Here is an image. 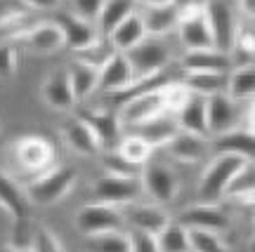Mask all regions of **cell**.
<instances>
[{
  "mask_svg": "<svg viewBox=\"0 0 255 252\" xmlns=\"http://www.w3.org/2000/svg\"><path fill=\"white\" fill-rule=\"evenodd\" d=\"M156 238H158V250L161 252H194L191 250L189 229L180 222H170Z\"/></svg>",
  "mask_w": 255,
  "mask_h": 252,
  "instance_id": "35",
  "label": "cell"
},
{
  "mask_svg": "<svg viewBox=\"0 0 255 252\" xmlns=\"http://www.w3.org/2000/svg\"><path fill=\"white\" fill-rule=\"evenodd\" d=\"M177 0H137V5L142 7H158V5H173Z\"/></svg>",
  "mask_w": 255,
  "mask_h": 252,
  "instance_id": "49",
  "label": "cell"
},
{
  "mask_svg": "<svg viewBox=\"0 0 255 252\" xmlns=\"http://www.w3.org/2000/svg\"><path fill=\"white\" fill-rule=\"evenodd\" d=\"M237 9L244 14V17L255 21V0H237Z\"/></svg>",
  "mask_w": 255,
  "mask_h": 252,
  "instance_id": "47",
  "label": "cell"
},
{
  "mask_svg": "<svg viewBox=\"0 0 255 252\" xmlns=\"http://www.w3.org/2000/svg\"><path fill=\"white\" fill-rule=\"evenodd\" d=\"M21 45L36 54H57L62 47H66L62 28L57 26L55 21H40L31 33H28Z\"/></svg>",
  "mask_w": 255,
  "mask_h": 252,
  "instance_id": "23",
  "label": "cell"
},
{
  "mask_svg": "<svg viewBox=\"0 0 255 252\" xmlns=\"http://www.w3.org/2000/svg\"><path fill=\"white\" fill-rule=\"evenodd\" d=\"M90 196L97 203H109V205H128L142 200L144 186L142 177H116V174H102L90 184Z\"/></svg>",
  "mask_w": 255,
  "mask_h": 252,
  "instance_id": "5",
  "label": "cell"
},
{
  "mask_svg": "<svg viewBox=\"0 0 255 252\" xmlns=\"http://www.w3.org/2000/svg\"><path fill=\"white\" fill-rule=\"evenodd\" d=\"M0 207L12 219L28 217V212H31V200L26 196V189H21L17 181L2 170H0Z\"/></svg>",
  "mask_w": 255,
  "mask_h": 252,
  "instance_id": "26",
  "label": "cell"
},
{
  "mask_svg": "<svg viewBox=\"0 0 255 252\" xmlns=\"http://www.w3.org/2000/svg\"><path fill=\"white\" fill-rule=\"evenodd\" d=\"M0 142H2V130H0Z\"/></svg>",
  "mask_w": 255,
  "mask_h": 252,
  "instance_id": "51",
  "label": "cell"
},
{
  "mask_svg": "<svg viewBox=\"0 0 255 252\" xmlns=\"http://www.w3.org/2000/svg\"><path fill=\"white\" fill-rule=\"evenodd\" d=\"M62 139L73 153L85 156V158H97L102 153V144H100V139H97V135L76 113H71L62 123Z\"/></svg>",
  "mask_w": 255,
  "mask_h": 252,
  "instance_id": "16",
  "label": "cell"
},
{
  "mask_svg": "<svg viewBox=\"0 0 255 252\" xmlns=\"http://www.w3.org/2000/svg\"><path fill=\"white\" fill-rule=\"evenodd\" d=\"M85 252H132L130 229L107 231V234H100V236H88Z\"/></svg>",
  "mask_w": 255,
  "mask_h": 252,
  "instance_id": "32",
  "label": "cell"
},
{
  "mask_svg": "<svg viewBox=\"0 0 255 252\" xmlns=\"http://www.w3.org/2000/svg\"><path fill=\"white\" fill-rule=\"evenodd\" d=\"M191 97V90L184 85L182 81H170L168 85L163 87V104H165V113L170 116H177L182 106L189 101Z\"/></svg>",
  "mask_w": 255,
  "mask_h": 252,
  "instance_id": "38",
  "label": "cell"
},
{
  "mask_svg": "<svg viewBox=\"0 0 255 252\" xmlns=\"http://www.w3.org/2000/svg\"><path fill=\"white\" fill-rule=\"evenodd\" d=\"M19 2H24L26 9H33V12H55L62 5V0H19Z\"/></svg>",
  "mask_w": 255,
  "mask_h": 252,
  "instance_id": "46",
  "label": "cell"
},
{
  "mask_svg": "<svg viewBox=\"0 0 255 252\" xmlns=\"http://www.w3.org/2000/svg\"><path fill=\"white\" fill-rule=\"evenodd\" d=\"M182 73H232L234 62L232 54L220 50H189L182 54Z\"/></svg>",
  "mask_w": 255,
  "mask_h": 252,
  "instance_id": "18",
  "label": "cell"
},
{
  "mask_svg": "<svg viewBox=\"0 0 255 252\" xmlns=\"http://www.w3.org/2000/svg\"><path fill=\"white\" fill-rule=\"evenodd\" d=\"M177 38L182 47L189 50H213L215 40L210 33L208 19H206V9L203 2H187L180 5V24H177Z\"/></svg>",
  "mask_w": 255,
  "mask_h": 252,
  "instance_id": "3",
  "label": "cell"
},
{
  "mask_svg": "<svg viewBox=\"0 0 255 252\" xmlns=\"http://www.w3.org/2000/svg\"><path fill=\"white\" fill-rule=\"evenodd\" d=\"M241 120V111H239V101L232 99L227 92L208 97V130L210 137H220L225 132H232L239 127Z\"/></svg>",
  "mask_w": 255,
  "mask_h": 252,
  "instance_id": "17",
  "label": "cell"
},
{
  "mask_svg": "<svg viewBox=\"0 0 255 252\" xmlns=\"http://www.w3.org/2000/svg\"><path fill=\"white\" fill-rule=\"evenodd\" d=\"M177 222L184 224L187 229H199V231H213V234H225L232 226V217H229L227 207L222 203H194V205L184 207Z\"/></svg>",
  "mask_w": 255,
  "mask_h": 252,
  "instance_id": "9",
  "label": "cell"
},
{
  "mask_svg": "<svg viewBox=\"0 0 255 252\" xmlns=\"http://www.w3.org/2000/svg\"><path fill=\"white\" fill-rule=\"evenodd\" d=\"M206 149H208V139L199 135H191V132H184L180 130L177 135L163 146V151L173 158V161L182 163V165H196V163L203 161L206 156Z\"/></svg>",
  "mask_w": 255,
  "mask_h": 252,
  "instance_id": "20",
  "label": "cell"
},
{
  "mask_svg": "<svg viewBox=\"0 0 255 252\" xmlns=\"http://www.w3.org/2000/svg\"><path fill=\"white\" fill-rule=\"evenodd\" d=\"M102 7H104V0H71V12L95 24L102 14Z\"/></svg>",
  "mask_w": 255,
  "mask_h": 252,
  "instance_id": "43",
  "label": "cell"
},
{
  "mask_svg": "<svg viewBox=\"0 0 255 252\" xmlns=\"http://www.w3.org/2000/svg\"><path fill=\"white\" fill-rule=\"evenodd\" d=\"M142 19H144L146 33L151 38H163L168 33L177 31L180 24V5H158V7H142Z\"/></svg>",
  "mask_w": 255,
  "mask_h": 252,
  "instance_id": "24",
  "label": "cell"
},
{
  "mask_svg": "<svg viewBox=\"0 0 255 252\" xmlns=\"http://www.w3.org/2000/svg\"><path fill=\"white\" fill-rule=\"evenodd\" d=\"M248 189H255V165H253V163H248L246 170H244L237 179H234L232 189L227 191V196H229V193H237V191H248Z\"/></svg>",
  "mask_w": 255,
  "mask_h": 252,
  "instance_id": "45",
  "label": "cell"
},
{
  "mask_svg": "<svg viewBox=\"0 0 255 252\" xmlns=\"http://www.w3.org/2000/svg\"><path fill=\"white\" fill-rule=\"evenodd\" d=\"M128 59H130V66L135 71V78H142V76L165 71L170 59H173V50L163 38L149 36L144 43H139L135 50L128 52Z\"/></svg>",
  "mask_w": 255,
  "mask_h": 252,
  "instance_id": "8",
  "label": "cell"
},
{
  "mask_svg": "<svg viewBox=\"0 0 255 252\" xmlns=\"http://www.w3.org/2000/svg\"><path fill=\"white\" fill-rule=\"evenodd\" d=\"M135 81V71L130 66L128 54L116 52L109 62L100 69V90L107 94H116V92L130 87Z\"/></svg>",
  "mask_w": 255,
  "mask_h": 252,
  "instance_id": "19",
  "label": "cell"
},
{
  "mask_svg": "<svg viewBox=\"0 0 255 252\" xmlns=\"http://www.w3.org/2000/svg\"><path fill=\"white\" fill-rule=\"evenodd\" d=\"M244 127H248L251 132L255 135V99L251 101V106H248L246 116H244Z\"/></svg>",
  "mask_w": 255,
  "mask_h": 252,
  "instance_id": "48",
  "label": "cell"
},
{
  "mask_svg": "<svg viewBox=\"0 0 255 252\" xmlns=\"http://www.w3.org/2000/svg\"><path fill=\"white\" fill-rule=\"evenodd\" d=\"M66 71H69L73 94H76L78 104L88 101L92 97V92L100 90V71L97 69H90V66H85L81 62H71Z\"/></svg>",
  "mask_w": 255,
  "mask_h": 252,
  "instance_id": "30",
  "label": "cell"
},
{
  "mask_svg": "<svg viewBox=\"0 0 255 252\" xmlns=\"http://www.w3.org/2000/svg\"><path fill=\"white\" fill-rule=\"evenodd\" d=\"M43 19L33 9H14L0 17V40L2 43H21L24 38L40 24Z\"/></svg>",
  "mask_w": 255,
  "mask_h": 252,
  "instance_id": "21",
  "label": "cell"
},
{
  "mask_svg": "<svg viewBox=\"0 0 255 252\" xmlns=\"http://www.w3.org/2000/svg\"><path fill=\"white\" fill-rule=\"evenodd\" d=\"M76 181H78V172L73 168L55 165V168H47L45 172H40L36 179L28 184L26 196L31 200V205H38V207L57 205L59 200L71 193Z\"/></svg>",
  "mask_w": 255,
  "mask_h": 252,
  "instance_id": "2",
  "label": "cell"
},
{
  "mask_svg": "<svg viewBox=\"0 0 255 252\" xmlns=\"http://www.w3.org/2000/svg\"><path fill=\"white\" fill-rule=\"evenodd\" d=\"M40 97L55 111H66L69 113V111H76V106H78L66 69H55V71L47 73L43 85H40Z\"/></svg>",
  "mask_w": 255,
  "mask_h": 252,
  "instance_id": "15",
  "label": "cell"
},
{
  "mask_svg": "<svg viewBox=\"0 0 255 252\" xmlns=\"http://www.w3.org/2000/svg\"><path fill=\"white\" fill-rule=\"evenodd\" d=\"M31 252H64V248L59 243V238L55 236V231H50L47 226H38Z\"/></svg>",
  "mask_w": 255,
  "mask_h": 252,
  "instance_id": "42",
  "label": "cell"
},
{
  "mask_svg": "<svg viewBox=\"0 0 255 252\" xmlns=\"http://www.w3.org/2000/svg\"><path fill=\"white\" fill-rule=\"evenodd\" d=\"M137 12V0H104V7L102 14L97 19V28H100L102 36H111V31L123 24L130 14Z\"/></svg>",
  "mask_w": 255,
  "mask_h": 252,
  "instance_id": "31",
  "label": "cell"
},
{
  "mask_svg": "<svg viewBox=\"0 0 255 252\" xmlns=\"http://www.w3.org/2000/svg\"><path fill=\"white\" fill-rule=\"evenodd\" d=\"M102 165L107 174H116V177H142V168H137L132 163H128L116 149L102 156Z\"/></svg>",
  "mask_w": 255,
  "mask_h": 252,
  "instance_id": "39",
  "label": "cell"
},
{
  "mask_svg": "<svg viewBox=\"0 0 255 252\" xmlns=\"http://www.w3.org/2000/svg\"><path fill=\"white\" fill-rule=\"evenodd\" d=\"M189 236H191V250L194 252H229L227 243L222 241L220 234L189 229Z\"/></svg>",
  "mask_w": 255,
  "mask_h": 252,
  "instance_id": "40",
  "label": "cell"
},
{
  "mask_svg": "<svg viewBox=\"0 0 255 252\" xmlns=\"http://www.w3.org/2000/svg\"><path fill=\"white\" fill-rule=\"evenodd\" d=\"M52 21L62 28L64 40H66V47H71L73 52L90 47L92 43H97V40L102 38L97 24L78 17L76 12H57L55 17H52Z\"/></svg>",
  "mask_w": 255,
  "mask_h": 252,
  "instance_id": "14",
  "label": "cell"
},
{
  "mask_svg": "<svg viewBox=\"0 0 255 252\" xmlns=\"http://www.w3.org/2000/svg\"><path fill=\"white\" fill-rule=\"evenodd\" d=\"M213 146L215 153H237L251 163L255 161V135L248 127H237L232 132L213 137Z\"/></svg>",
  "mask_w": 255,
  "mask_h": 252,
  "instance_id": "27",
  "label": "cell"
},
{
  "mask_svg": "<svg viewBox=\"0 0 255 252\" xmlns=\"http://www.w3.org/2000/svg\"><path fill=\"white\" fill-rule=\"evenodd\" d=\"M116 151L126 158L128 163H132L137 168H144L146 163L151 161V153H154V146L146 142L142 135H126L123 139L119 142Z\"/></svg>",
  "mask_w": 255,
  "mask_h": 252,
  "instance_id": "33",
  "label": "cell"
},
{
  "mask_svg": "<svg viewBox=\"0 0 255 252\" xmlns=\"http://www.w3.org/2000/svg\"><path fill=\"white\" fill-rule=\"evenodd\" d=\"M180 81L189 87L194 94L201 97H215L227 92L229 87V73H182Z\"/></svg>",
  "mask_w": 255,
  "mask_h": 252,
  "instance_id": "29",
  "label": "cell"
},
{
  "mask_svg": "<svg viewBox=\"0 0 255 252\" xmlns=\"http://www.w3.org/2000/svg\"><path fill=\"white\" fill-rule=\"evenodd\" d=\"M248 163L251 161L237 153H215V158L201 172L199 191H196L199 203H222L234 179L248 168Z\"/></svg>",
  "mask_w": 255,
  "mask_h": 252,
  "instance_id": "1",
  "label": "cell"
},
{
  "mask_svg": "<svg viewBox=\"0 0 255 252\" xmlns=\"http://www.w3.org/2000/svg\"><path fill=\"white\" fill-rule=\"evenodd\" d=\"M73 113L92 127V132L97 135L102 149L114 151L123 139V123H121V116L116 108H76Z\"/></svg>",
  "mask_w": 255,
  "mask_h": 252,
  "instance_id": "10",
  "label": "cell"
},
{
  "mask_svg": "<svg viewBox=\"0 0 255 252\" xmlns=\"http://www.w3.org/2000/svg\"><path fill=\"white\" fill-rule=\"evenodd\" d=\"M177 125L184 132H191V135H199V137H210L208 130V99L201 97V94H194L191 92L189 101L182 106V111L177 113Z\"/></svg>",
  "mask_w": 255,
  "mask_h": 252,
  "instance_id": "22",
  "label": "cell"
},
{
  "mask_svg": "<svg viewBox=\"0 0 255 252\" xmlns=\"http://www.w3.org/2000/svg\"><path fill=\"white\" fill-rule=\"evenodd\" d=\"M0 252H17V250H14V248H9V245H2V248H0Z\"/></svg>",
  "mask_w": 255,
  "mask_h": 252,
  "instance_id": "50",
  "label": "cell"
},
{
  "mask_svg": "<svg viewBox=\"0 0 255 252\" xmlns=\"http://www.w3.org/2000/svg\"><path fill=\"white\" fill-rule=\"evenodd\" d=\"M142 186H144V193L154 203L165 207L177 200L180 191H182V181H180V174L170 165L149 161L142 168Z\"/></svg>",
  "mask_w": 255,
  "mask_h": 252,
  "instance_id": "7",
  "label": "cell"
},
{
  "mask_svg": "<svg viewBox=\"0 0 255 252\" xmlns=\"http://www.w3.org/2000/svg\"><path fill=\"white\" fill-rule=\"evenodd\" d=\"M14 158L26 172H45L55 163V146L40 135H26L14 142Z\"/></svg>",
  "mask_w": 255,
  "mask_h": 252,
  "instance_id": "12",
  "label": "cell"
},
{
  "mask_svg": "<svg viewBox=\"0 0 255 252\" xmlns=\"http://www.w3.org/2000/svg\"><path fill=\"white\" fill-rule=\"evenodd\" d=\"M146 38H149V33H146L144 19H142L139 12H135V14H130L123 24H119V26L111 31L109 40L116 52L128 54L130 50H135L139 43H144Z\"/></svg>",
  "mask_w": 255,
  "mask_h": 252,
  "instance_id": "25",
  "label": "cell"
},
{
  "mask_svg": "<svg viewBox=\"0 0 255 252\" xmlns=\"http://www.w3.org/2000/svg\"><path fill=\"white\" fill-rule=\"evenodd\" d=\"M36 229L38 226L28 217L14 219L12 229H9V248H14L17 252H31L33 241H36Z\"/></svg>",
  "mask_w": 255,
  "mask_h": 252,
  "instance_id": "37",
  "label": "cell"
},
{
  "mask_svg": "<svg viewBox=\"0 0 255 252\" xmlns=\"http://www.w3.org/2000/svg\"><path fill=\"white\" fill-rule=\"evenodd\" d=\"M123 217H126L128 229H137V231H144V234L158 236L165 226L173 222L170 212L158 203H144V200H135V203H128L121 207Z\"/></svg>",
  "mask_w": 255,
  "mask_h": 252,
  "instance_id": "11",
  "label": "cell"
},
{
  "mask_svg": "<svg viewBox=\"0 0 255 252\" xmlns=\"http://www.w3.org/2000/svg\"><path fill=\"white\" fill-rule=\"evenodd\" d=\"M130 241H132V252H161L158 250V238L151 234L130 229Z\"/></svg>",
  "mask_w": 255,
  "mask_h": 252,
  "instance_id": "44",
  "label": "cell"
},
{
  "mask_svg": "<svg viewBox=\"0 0 255 252\" xmlns=\"http://www.w3.org/2000/svg\"><path fill=\"white\" fill-rule=\"evenodd\" d=\"M135 130H137V135L144 137L154 149H163V146L180 132V125H177V118L175 116H170V113H161V116L146 120L144 125L135 127Z\"/></svg>",
  "mask_w": 255,
  "mask_h": 252,
  "instance_id": "28",
  "label": "cell"
},
{
  "mask_svg": "<svg viewBox=\"0 0 255 252\" xmlns=\"http://www.w3.org/2000/svg\"><path fill=\"white\" fill-rule=\"evenodd\" d=\"M76 229L81 231L85 238L88 236H100L107 234V231H121L126 229V217H123V210L119 205H109V203H97L92 200L88 205H83L76 217Z\"/></svg>",
  "mask_w": 255,
  "mask_h": 252,
  "instance_id": "6",
  "label": "cell"
},
{
  "mask_svg": "<svg viewBox=\"0 0 255 252\" xmlns=\"http://www.w3.org/2000/svg\"><path fill=\"white\" fill-rule=\"evenodd\" d=\"M203 9H206L213 40H215V50L229 54L237 45V36L241 28L237 9L227 0H203Z\"/></svg>",
  "mask_w": 255,
  "mask_h": 252,
  "instance_id": "4",
  "label": "cell"
},
{
  "mask_svg": "<svg viewBox=\"0 0 255 252\" xmlns=\"http://www.w3.org/2000/svg\"><path fill=\"white\" fill-rule=\"evenodd\" d=\"M19 69V50L17 43L0 40V78H14Z\"/></svg>",
  "mask_w": 255,
  "mask_h": 252,
  "instance_id": "41",
  "label": "cell"
},
{
  "mask_svg": "<svg viewBox=\"0 0 255 252\" xmlns=\"http://www.w3.org/2000/svg\"><path fill=\"white\" fill-rule=\"evenodd\" d=\"M114 54H116V50H114V45H111V40L107 36H102L100 40L92 43L90 47L73 52V62H81V64H85V66H90V69H97V71H100L102 66L109 62Z\"/></svg>",
  "mask_w": 255,
  "mask_h": 252,
  "instance_id": "36",
  "label": "cell"
},
{
  "mask_svg": "<svg viewBox=\"0 0 255 252\" xmlns=\"http://www.w3.org/2000/svg\"><path fill=\"white\" fill-rule=\"evenodd\" d=\"M119 116L123 127H139L144 125L146 120L165 113V104H163V90L156 92H146V94H137L132 99H128L126 104H121Z\"/></svg>",
  "mask_w": 255,
  "mask_h": 252,
  "instance_id": "13",
  "label": "cell"
},
{
  "mask_svg": "<svg viewBox=\"0 0 255 252\" xmlns=\"http://www.w3.org/2000/svg\"><path fill=\"white\" fill-rule=\"evenodd\" d=\"M227 94L237 101H253L255 99V66H241L229 73Z\"/></svg>",
  "mask_w": 255,
  "mask_h": 252,
  "instance_id": "34",
  "label": "cell"
}]
</instances>
